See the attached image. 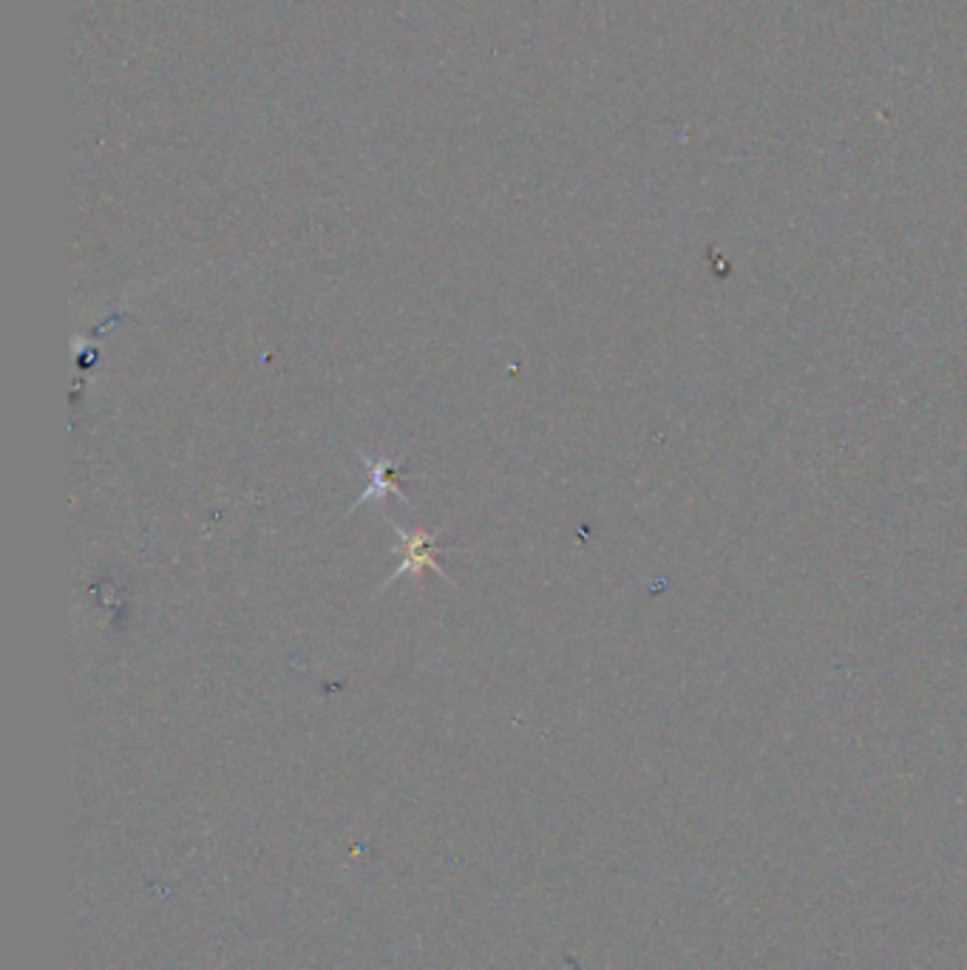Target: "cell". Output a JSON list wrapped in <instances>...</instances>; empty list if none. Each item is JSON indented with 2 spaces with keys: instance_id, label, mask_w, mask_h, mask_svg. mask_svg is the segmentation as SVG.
I'll use <instances>...</instances> for the list:
<instances>
[{
  "instance_id": "1",
  "label": "cell",
  "mask_w": 967,
  "mask_h": 970,
  "mask_svg": "<svg viewBox=\"0 0 967 970\" xmlns=\"http://www.w3.org/2000/svg\"><path fill=\"white\" fill-rule=\"evenodd\" d=\"M395 531H397V537H400L404 565L397 567L395 576H392V582L404 579L406 574H420V571H425V567H432L434 574L443 576V567H440V562H437V548H434V539H437V534L404 531V528H397V525H395Z\"/></svg>"
},
{
  "instance_id": "2",
  "label": "cell",
  "mask_w": 967,
  "mask_h": 970,
  "mask_svg": "<svg viewBox=\"0 0 967 970\" xmlns=\"http://www.w3.org/2000/svg\"><path fill=\"white\" fill-rule=\"evenodd\" d=\"M364 460L369 463V457H364ZM369 469H372V488H367L360 500H369V497H374V494H386V492L400 494L397 492L395 480H392V471H395V465L389 463V460H372V463H369Z\"/></svg>"
}]
</instances>
